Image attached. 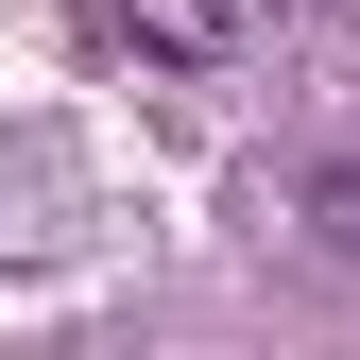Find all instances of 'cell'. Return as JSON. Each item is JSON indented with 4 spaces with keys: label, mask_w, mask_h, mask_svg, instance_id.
<instances>
[{
    "label": "cell",
    "mask_w": 360,
    "mask_h": 360,
    "mask_svg": "<svg viewBox=\"0 0 360 360\" xmlns=\"http://www.w3.org/2000/svg\"><path fill=\"white\" fill-rule=\"evenodd\" d=\"M120 34H138L155 69H223L240 52V0H120Z\"/></svg>",
    "instance_id": "6da1fadb"
},
{
    "label": "cell",
    "mask_w": 360,
    "mask_h": 360,
    "mask_svg": "<svg viewBox=\"0 0 360 360\" xmlns=\"http://www.w3.org/2000/svg\"><path fill=\"white\" fill-rule=\"evenodd\" d=\"M309 240H326V257H360V155H343V172H309Z\"/></svg>",
    "instance_id": "7a4b0ae2"
}]
</instances>
